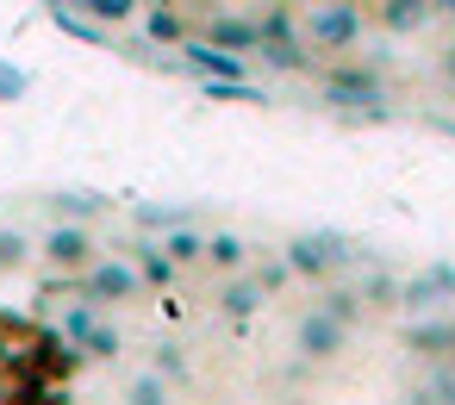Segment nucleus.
<instances>
[{"label": "nucleus", "instance_id": "obj_1", "mask_svg": "<svg viewBox=\"0 0 455 405\" xmlns=\"http://www.w3.org/2000/svg\"><path fill=\"white\" fill-rule=\"evenodd\" d=\"M212 88L455 138V0H57Z\"/></svg>", "mask_w": 455, "mask_h": 405}]
</instances>
